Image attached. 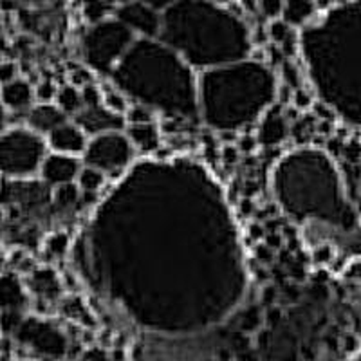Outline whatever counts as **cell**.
Instances as JSON below:
<instances>
[{
	"instance_id": "cell-29",
	"label": "cell",
	"mask_w": 361,
	"mask_h": 361,
	"mask_svg": "<svg viewBox=\"0 0 361 361\" xmlns=\"http://www.w3.org/2000/svg\"><path fill=\"white\" fill-rule=\"evenodd\" d=\"M67 247H69V237L66 233H53L45 244V253L53 259H60L66 255Z\"/></svg>"
},
{
	"instance_id": "cell-38",
	"label": "cell",
	"mask_w": 361,
	"mask_h": 361,
	"mask_svg": "<svg viewBox=\"0 0 361 361\" xmlns=\"http://www.w3.org/2000/svg\"><path fill=\"white\" fill-rule=\"evenodd\" d=\"M6 125H8V109L0 103V134L4 132Z\"/></svg>"
},
{
	"instance_id": "cell-23",
	"label": "cell",
	"mask_w": 361,
	"mask_h": 361,
	"mask_svg": "<svg viewBox=\"0 0 361 361\" xmlns=\"http://www.w3.org/2000/svg\"><path fill=\"white\" fill-rule=\"evenodd\" d=\"M316 9L318 8L311 2H289V4H283L282 20L293 29L302 27L314 17Z\"/></svg>"
},
{
	"instance_id": "cell-13",
	"label": "cell",
	"mask_w": 361,
	"mask_h": 361,
	"mask_svg": "<svg viewBox=\"0 0 361 361\" xmlns=\"http://www.w3.org/2000/svg\"><path fill=\"white\" fill-rule=\"evenodd\" d=\"M80 172H82V164L74 156H66V154H53L47 156L42 163V179L47 186H60L73 185L74 180L78 179Z\"/></svg>"
},
{
	"instance_id": "cell-10",
	"label": "cell",
	"mask_w": 361,
	"mask_h": 361,
	"mask_svg": "<svg viewBox=\"0 0 361 361\" xmlns=\"http://www.w3.org/2000/svg\"><path fill=\"white\" fill-rule=\"evenodd\" d=\"M0 206L9 209L13 215L31 217L40 215L47 206H53L51 188L45 183L15 179L0 188Z\"/></svg>"
},
{
	"instance_id": "cell-36",
	"label": "cell",
	"mask_w": 361,
	"mask_h": 361,
	"mask_svg": "<svg viewBox=\"0 0 361 361\" xmlns=\"http://www.w3.org/2000/svg\"><path fill=\"white\" fill-rule=\"evenodd\" d=\"M293 103H295L296 109H305L311 105V96H309V92L304 87H300V89L293 92Z\"/></svg>"
},
{
	"instance_id": "cell-40",
	"label": "cell",
	"mask_w": 361,
	"mask_h": 361,
	"mask_svg": "<svg viewBox=\"0 0 361 361\" xmlns=\"http://www.w3.org/2000/svg\"><path fill=\"white\" fill-rule=\"evenodd\" d=\"M0 361H13L11 356H8V354L0 353Z\"/></svg>"
},
{
	"instance_id": "cell-35",
	"label": "cell",
	"mask_w": 361,
	"mask_h": 361,
	"mask_svg": "<svg viewBox=\"0 0 361 361\" xmlns=\"http://www.w3.org/2000/svg\"><path fill=\"white\" fill-rule=\"evenodd\" d=\"M90 83H94V78H92V73L89 69H76L73 73V85L74 87H83L90 85Z\"/></svg>"
},
{
	"instance_id": "cell-20",
	"label": "cell",
	"mask_w": 361,
	"mask_h": 361,
	"mask_svg": "<svg viewBox=\"0 0 361 361\" xmlns=\"http://www.w3.org/2000/svg\"><path fill=\"white\" fill-rule=\"evenodd\" d=\"M127 137L134 150H140L143 154H152L161 147V132L156 123L130 125Z\"/></svg>"
},
{
	"instance_id": "cell-16",
	"label": "cell",
	"mask_w": 361,
	"mask_h": 361,
	"mask_svg": "<svg viewBox=\"0 0 361 361\" xmlns=\"http://www.w3.org/2000/svg\"><path fill=\"white\" fill-rule=\"evenodd\" d=\"M63 123H67V116L56 105H51V103H40V105L31 109L27 114L29 128L37 134L49 135L58 127H62Z\"/></svg>"
},
{
	"instance_id": "cell-32",
	"label": "cell",
	"mask_w": 361,
	"mask_h": 361,
	"mask_svg": "<svg viewBox=\"0 0 361 361\" xmlns=\"http://www.w3.org/2000/svg\"><path fill=\"white\" fill-rule=\"evenodd\" d=\"M282 78H283V83H286V87L288 89H300V74L298 71H296V67L293 66L291 62H283L282 63Z\"/></svg>"
},
{
	"instance_id": "cell-37",
	"label": "cell",
	"mask_w": 361,
	"mask_h": 361,
	"mask_svg": "<svg viewBox=\"0 0 361 361\" xmlns=\"http://www.w3.org/2000/svg\"><path fill=\"white\" fill-rule=\"evenodd\" d=\"M255 147H257V137H253V135L246 134L238 140V150H243V152H251V150H255Z\"/></svg>"
},
{
	"instance_id": "cell-9",
	"label": "cell",
	"mask_w": 361,
	"mask_h": 361,
	"mask_svg": "<svg viewBox=\"0 0 361 361\" xmlns=\"http://www.w3.org/2000/svg\"><path fill=\"white\" fill-rule=\"evenodd\" d=\"M11 336L27 353L42 360H62L69 349V341L62 329L37 316H24Z\"/></svg>"
},
{
	"instance_id": "cell-12",
	"label": "cell",
	"mask_w": 361,
	"mask_h": 361,
	"mask_svg": "<svg viewBox=\"0 0 361 361\" xmlns=\"http://www.w3.org/2000/svg\"><path fill=\"white\" fill-rule=\"evenodd\" d=\"M74 123L78 125L85 135H102L109 132H121L125 127V118L109 111L107 107H83L78 114L74 116Z\"/></svg>"
},
{
	"instance_id": "cell-28",
	"label": "cell",
	"mask_w": 361,
	"mask_h": 361,
	"mask_svg": "<svg viewBox=\"0 0 361 361\" xmlns=\"http://www.w3.org/2000/svg\"><path fill=\"white\" fill-rule=\"evenodd\" d=\"M154 116H156V112L152 109L140 105V103H132L130 107H128L127 114H125V123H128V127L130 125L154 123Z\"/></svg>"
},
{
	"instance_id": "cell-42",
	"label": "cell",
	"mask_w": 361,
	"mask_h": 361,
	"mask_svg": "<svg viewBox=\"0 0 361 361\" xmlns=\"http://www.w3.org/2000/svg\"><path fill=\"white\" fill-rule=\"evenodd\" d=\"M0 353H2V347H0Z\"/></svg>"
},
{
	"instance_id": "cell-17",
	"label": "cell",
	"mask_w": 361,
	"mask_h": 361,
	"mask_svg": "<svg viewBox=\"0 0 361 361\" xmlns=\"http://www.w3.org/2000/svg\"><path fill=\"white\" fill-rule=\"evenodd\" d=\"M27 305V295L20 279L13 273L0 275V312H22Z\"/></svg>"
},
{
	"instance_id": "cell-15",
	"label": "cell",
	"mask_w": 361,
	"mask_h": 361,
	"mask_svg": "<svg viewBox=\"0 0 361 361\" xmlns=\"http://www.w3.org/2000/svg\"><path fill=\"white\" fill-rule=\"evenodd\" d=\"M47 143L56 154H66V156H76L83 154L87 148V135L76 123H63L56 130L47 135Z\"/></svg>"
},
{
	"instance_id": "cell-8",
	"label": "cell",
	"mask_w": 361,
	"mask_h": 361,
	"mask_svg": "<svg viewBox=\"0 0 361 361\" xmlns=\"http://www.w3.org/2000/svg\"><path fill=\"white\" fill-rule=\"evenodd\" d=\"M134 147L123 132H109L96 135L87 143L83 166L94 169L105 176L118 177L134 159Z\"/></svg>"
},
{
	"instance_id": "cell-31",
	"label": "cell",
	"mask_w": 361,
	"mask_h": 361,
	"mask_svg": "<svg viewBox=\"0 0 361 361\" xmlns=\"http://www.w3.org/2000/svg\"><path fill=\"white\" fill-rule=\"evenodd\" d=\"M56 94L58 87L54 85L51 80H44V82L38 83L37 89H35V96H37L42 103H51V99H56Z\"/></svg>"
},
{
	"instance_id": "cell-7",
	"label": "cell",
	"mask_w": 361,
	"mask_h": 361,
	"mask_svg": "<svg viewBox=\"0 0 361 361\" xmlns=\"http://www.w3.org/2000/svg\"><path fill=\"white\" fill-rule=\"evenodd\" d=\"M45 141L31 128H11L0 134V173L25 179L42 169Z\"/></svg>"
},
{
	"instance_id": "cell-25",
	"label": "cell",
	"mask_w": 361,
	"mask_h": 361,
	"mask_svg": "<svg viewBox=\"0 0 361 361\" xmlns=\"http://www.w3.org/2000/svg\"><path fill=\"white\" fill-rule=\"evenodd\" d=\"M80 183V192L83 195H98L99 190L105 186V173L98 172L94 169H89V166H82V172L78 176Z\"/></svg>"
},
{
	"instance_id": "cell-18",
	"label": "cell",
	"mask_w": 361,
	"mask_h": 361,
	"mask_svg": "<svg viewBox=\"0 0 361 361\" xmlns=\"http://www.w3.org/2000/svg\"><path fill=\"white\" fill-rule=\"evenodd\" d=\"M27 286L33 291V295L42 302H54L58 296L62 295V282H60L56 273L49 267L33 271L27 280Z\"/></svg>"
},
{
	"instance_id": "cell-24",
	"label": "cell",
	"mask_w": 361,
	"mask_h": 361,
	"mask_svg": "<svg viewBox=\"0 0 361 361\" xmlns=\"http://www.w3.org/2000/svg\"><path fill=\"white\" fill-rule=\"evenodd\" d=\"M56 107L63 112V114L76 116L83 109L82 94L80 89L74 85H66L62 89H58L56 94Z\"/></svg>"
},
{
	"instance_id": "cell-27",
	"label": "cell",
	"mask_w": 361,
	"mask_h": 361,
	"mask_svg": "<svg viewBox=\"0 0 361 361\" xmlns=\"http://www.w3.org/2000/svg\"><path fill=\"white\" fill-rule=\"evenodd\" d=\"M103 107H107L109 111L114 112L118 116H123L127 114L128 111V98L123 94V92H119L118 89H109V90H103Z\"/></svg>"
},
{
	"instance_id": "cell-33",
	"label": "cell",
	"mask_w": 361,
	"mask_h": 361,
	"mask_svg": "<svg viewBox=\"0 0 361 361\" xmlns=\"http://www.w3.org/2000/svg\"><path fill=\"white\" fill-rule=\"evenodd\" d=\"M282 11H283L282 2H262V4H259L260 15H262L264 18H269L271 22L282 18Z\"/></svg>"
},
{
	"instance_id": "cell-5",
	"label": "cell",
	"mask_w": 361,
	"mask_h": 361,
	"mask_svg": "<svg viewBox=\"0 0 361 361\" xmlns=\"http://www.w3.org/2000/svg\"><path fill=\"white\" fill-rule=\"evenodd\" d=\"M341 186L325 154L300 148L288 154L273 172V193L293 221L316 226L354 228V214L341 199Z\"/></svg>"
},
{
	"instance_id": "cell-30",
	"label": "cell",
	"mask_w": 361,
	"mask_h": 361,
	"mask_svg": "<svg viewBox=\"0 0 361 361\" xmlns=\"http://www.w3.org/2000/svg\"><path fill=\"white\" fill-rule=\"evenodd\" d=\"M80 94H82L83 107H98L103 105V90H99L98 85L90 83V85L80 89Z\"/></svg>"
},
{
	"instance_id": "cell-34",
	"label": "cell",
	"mask_w": 361,
	"mask_h": 361,
	"mask_svg": "<svg viewBox=\"0 0 361 361\" xmlns=\"http://www.w3.org/2000/svg\"><path fill=\"white\" fill-rule=\"evenodd\" d=\"M18 80V67L13 62H0V85L4 87L8 83Z\"/></svg>"
},
{
	"instance_id": "cell-1",
	"label": "cell",
	"mask_w": 361,
	"mask_h": 361,
	"mask_svg": "<svg viewBox=\"0 0 361 361\" xmlns=\"http://www.w3.org/2000/svg\"><path fill=\"white\" fill-rule=\"evenodd\" d=\"M107 199L83 250L85 279L157 334H197L243 298L237 235L222 193L197 164L145 163Z\"/></svg>"
},
{
	"instance_id": "cell-14",
	"label": "cell",
	"mask_w": 361,
	"mask_h": 361,
	"mask_svg": "<svg viewBox=\"0 0 361 361\" xmlns=\"http://www.w3.org/2000/svg\"><path fill=\"white\" fill-rule=\"evenodd\" d=\"M289 134L288 116L280 105H273L267 109L266 114L260 118L259 130H257V143L262 147H279Z\"/></svg>"
},
{
	"instance_id": "cell-21",
	"label": "cell",
	"mask_w": 361,
	"mask_h": 361,
	"mask_svg": "<svg viewBox=\"0 0 361 361\" xmlns=\"http://www.w3.org/2000/svg\"><path fill=\"white\" fill-rule=\"evenodd\" d=\"M267 33H269L271 42H275L280 47V53L286 54V56H291V54L296 53V45L298 44H296L295 29L289 27L282 18L269 22Z\"/></svg>"
},
{
	"instance_id": "cell-4",
	"label": "cell",
	"mask_w": 361,
	"mask_h": 361,
	"mask_svg": "<svg viewBox=\"0 0 361 361\" xmlns=\"http://www.w3.org/2000/svg\"><path fill=\"white\" fill-rule=\"evenodd\" d=\"M199 118L217 132L250 128L275 105L279 87L267 63L243 62L204 71L197 82Z\"/></svg>"
},
{
	"instance_id": "cell-39",
	"label": "cell",
	"mask_w": 361,
	"mask_h": 361,
	"mask_svg": "<svg viewBox=\"0 0 361 361\" xmlns=\"http://www.w3.org/2000/svg\"><path fill=\"white\" fill-rule=\"evenodd\" d=\"M6 226H8V217H6V214L0 209V231L4 230Z\"/></svg>"
},
{
	"instance_id": "cell-3",
	"label": "cell",
	"mask_w": 361,
	"mask_h": 361,
	"mask_svg": "<svg viewBox=\"0 0 361 361\" xmlns=\"http://www.w3.org/2000/svg\"><path fill=\"white\" fill-rule=\"evenodd\" d=\"M159 40L192 69H217L247 60L253 37L244 18L214 2L183 0L161 13Z\"/></svg>"
},
{
	"instance_id": "cell-11",
	"label": "cell",
	"mask_w": 361,
	"mask_h": 361,
	"mask_svg": "<svg viewBox=\"0 0 361 361\" xmlns=\"http://www.w3.org/2000/svg\"><path fill=\"white\" fill-rule=\"evenodd\" d=\"M114 18L125 25L132 35L147 40H157L161 35V11L152 4L128 2L116 6Z\"/></svg>"
},
{
	"instance_id": "cell-22",
	"label": "cell",
	"mask_w": 361,
	"mask_h": 361,
	"mask_svg": "<svg viewBox=\"0 0 361 361\" xmlns=\"http://www.w3.org/2000/svg\"><path fill=\"white\" fill-rule=\"evenodd\" d=\"M82 206V192L76 185H66L56 188L53 195V212L54 214H71Z\"/></svg>"
},
{
	"instance_id": "cell-6",
	"label": "cell",
	"mask_w": 361,
	"mask_h": 361,
	"mask_svg": "<svg viewBox=\"0 0 361 361\" xmlns=\"http://www.w3.org/2000/svg\"><path fill=\"white\" fill-rule=\"evenodd\" d=\"M135 42L134 35L116 18L90 25L82 37V56L90 71L109 74Z\"/></svg>"
},
{
	"instance_id": "cell-41",
	"label": "cell",
	"mask_w": 361,
	"mask_h": 361,
	"mask_svg": "<svg viewBox=\"0 0 361 361\" xmlns=\"http://www.w3.org/2000/svg\"><path fill=\"white\" fill-rule=\"evenodd\" d=\"M6 49V38L2 37V33H0V51Z\"/></svg>"
},
{
	"instance_id": "cell-2",
	"label": "cell",
	"mask_w": 361,
	"mask_h": 361,
	"mask_svg": "<svg viewBox=\"0 0 361 361\" xmlns=\"http://www.w3.org/2000/svg\"><path fill=\"white\" fill-rule=\"evenodd\" d=\"M111 80L119 92L166 119L193 123L199 119L197 80L193 69L157 38H135Z\"/></svg>"
},
{
	"instance_id": "cell-26",
	"label": "cell",
	"mask_w": 361,
	"mask_h": 361,
	"mask_svg": "<svg viewBox=\"0 0 361 361\" xmlns=\"http://www.w3.org/2000/svg\"><path fill=\"white\" fill-rule=\"evenodd\" d=\"M116 6L114 4H102V2H90V4L83 6V18L89 22L90 25H98L105 20L114 18Z\"/></svg>"
},
{
	"instance_id": "cell-19",
	"label": "cell",
	"mask_w": 361,
	"mask_h": 361,
	"mask_svg": "<svg viewBox=\"0 0 361 361\" xmlns=\"http://www.w3.org/2000/svg\"><path fill=\"white\" fill-rule=\"evenodd\" d=\"M0 98H2V105H4L6 109L20 112L31 107V103H33L35 98V89L31 87L29 82L18 78L15 80V82L2 87V90H0Z\"/></svg>"
}]
</instances>
